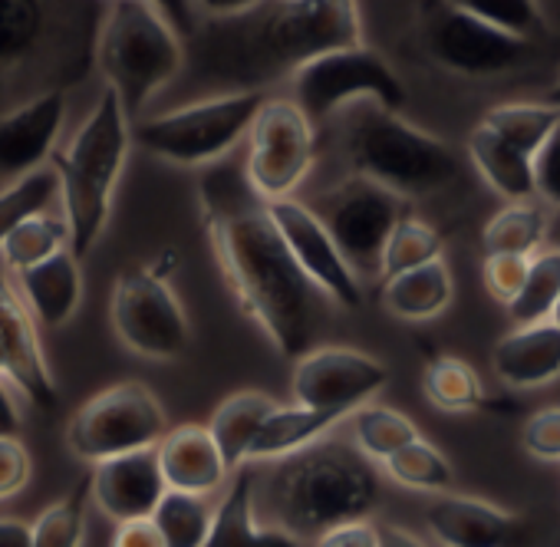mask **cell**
<instances>
[{"mask_svg":"<svg viewBox=\"0 0 560 547\" xmlns=\"http://www.w3.org/2000/svg\"><path fill=\"white\" fill-rule=\"evenodd\" d=\"M425 396L435 409L442 412H488V416H504L514 412L517 403L504 396H488L478 373L458 360V357H435L425 366Z\"/></svg>","mask_w":560,"mask_h":547,"instance_id":"28","label":"cell"},{"mask_svg":"<svg viewBox=\"0 0 560 547\" xmlns=\"http://www.w3.org/2000/svg\"><path fill=\"white\" fill-rule=\"evenodd\" d=\"M544 103H550V106H557L560 109V80L547 90V96H544Z\"/></svg>","mask_w":560,"mask_h":547,"instance_id":"52","label":"cell"},{"mask_svg":"<svg viewBox=\"0 0 560 547\" xmlns=\"http://www.w3.org/2000/svg\"><path fill=\"white\" fill-rule=\"evenodd\" d=\"M273 409H277V403L257 389L234 393L214 409L208 429H211L224 462L231 465V472H237L241 465H250V445Z\"/></svg>","mask_w":560,"mask_h":547,"instance_id":"29","label":"cell"},{"mask_svg":"<svg viewBox=\"0 0 560 547\" xmlns=\"http://www.w3.org/2000/svg\"><path fill=\"white\" fill-rule=\"evenodd\" d=\"M534 188L547 205L560 208V129L534 155Z\"/></svg>","mask_w":560,"mask_h":547,"instance_id":"44","label":"cell"},{"mask_svg":"<svg viewBox=\"0 0 560 547\" xmlns=\"http://www.w3.org/2000/svg\"><path fill=\"white\" fill-rule=\"evenodd\" d=\"M57 198H60V175H57V168L44 165V168L11 182L4 191H0V244H4L8 234H14L31 218L47 214V208Z\"/></svg>","mask_w":560,"mask_h":547,"instance_id":"35","label":"cell"},{"mask_svg":"<svg viewBox=\"0 0 560 547\" xmlns=\"http://www.w3.org/2000/svg\"><path fill=\"white\" fill-rule=\"evenodd\" d=\"M350 429H353L357 449L373 462H386L389 455H396L399 449H406L409 442L419 439V429L406 412L389 409V406H376V403L353 409Z\"/></svg>","mask_w":560,"mask_h":547,"instance_id":"30","label":"cell"},{"mask_svg":"<svg viewBox=\"0 0 560 547\" xmlns=\"http://www.w3.org/2000/svg\"><path fill=\"white\" fill-rule=\"evenodd\" d=\"M343 152L353 175H363L402 198L432 195L452 185L462 172L448 142L416 129L399 113H386L376 103L363 106L350 119Z\"/></svg>","mask_w":560,"mask_h":547,"instance_id":"6","label":"cell"},{"mask_svg":"<svg viewBox=\"0 0 560 547\" xmlns=\"http://www.w3.org/2000/svg\"><path fill=\"white\" fill-rule=\"evenodd\" d=\"M419 44L429 60L458 77H498L521 67L530 40L511 37L448 0H419Z\"/></svg>","mask_w":560,"mask_h":547,"instance_id":"12","label":"cell"},{"mask_svg":"<svg viewBox=\"0 0 560 547\" xmlns=\"http://www.w3.org/2000/svg\"><path fill=\"white\" fill-rule=\"evenodd\" d=\"M527 274H530V257L524 254H485V264H481L485 288L504 307L521 294Z\"/></svg>","mask_w":560,"mask_h":547,"instance_id":"41","label":"cell"},{"mask_svg":"<svg viewBox=\"0 0 560 547\" xmlns=\"http://www.w3.org/2000/svg\"><path fill=\"white\" fill-rule=\"evenodd\" d=\"M380 501L383 481L373 458L357 445L324 435L288 458H277L257 504L270 524L314 540L337 524L366 521Z\"/></svg>","mask_w":560,"mask_h":547,"instance_id":"4","label":"cell"},{"mask_svg":"<svg viewBox=\"0 0 560 547\" xmlns=\"http://www.w3.org/2000/svg\"><path fill=\"white\" fill-rule=\"evenodd\" d=\"M195 4H198L211 21H224V18H241V14L260 8L264 0H195Z\"/></svg>","mask_w":560,"mask_h":547,"instance_id":"49","label":"cell"},{"mask_svg":"<svg viewBox=\"0 0 560 547\" xmlns=\"http://www.w3.org/2000/svg\"><path fill=\"white\" fill-rule=\"evenodd\" d=\"M168 435V419L155 393L142 383H116L86 399L70 426L67 445L80 462L100 465L129 452L155 449Z\"/></svg>","mask_w":560,"mask_h":547,"instance_id":"10","label":"cell"},{"mask_svg":"<svg viewBox=\"0 0 560 547\" xmlns=\"http://www.w3.org/2000/svg\"><path fill=\"white\" fill-rule=\"evenodd\" d=\"M524 452L540 462H560V406H547L530 412L521 432Z\"/></svg>","mask_w":560,"mask_h":547,"instance_id":"42","label":"cell"},{"mask_svg":"<svg viewBox=\"0 0 560 547\" xmlns=\"http://www.w3.org/2000/svg\"><path fill=\"white\" fill-rule=\"evenodd\" d=\"M109 547H165V540H162L155 521L145 517V521L116 524V534H113V544Z\"/></svg>","mask_w":560,"mask_h":547,"instance_id":"47","label":"cell"},{"mask_svg":"<svg viewBox=\"0 0 560 547\" xmlns=\"http://www.w3.org/2000/svg\"><path fill=\"white\" fill-rule=\"evenodd\" d=\"M257 472L254 465H241L228 494L214 508V527L205 547H301V537L277 527L270 521H257Z\"/></svg>","mask_w":560,"mask_h":547,"instance_id":"23","label":"cell"},{"mask_svg":"<svg viewBox=\"0 0 560 547\" xmlns=\"http://www.w3.org/2000/svg\"><path fill=\"white\" fill-rule=\"evenodd\" d=\"M314 547H380V524L373 521H347L320 537H314Z\"/></svg>","mask_w":560,"mask_h":547,"instance_id":"45","label":"cell"},{"mask_svg":"<svg viewBox=\"0 0 560 547\" xmlns=\"http://www.w3.org/2000/svg\"><path fill=\"white\" fill-rule=\"evenodd\" d=\"M370 100L386 113H402L406 83L373 47L334 50L294 73V103L317 123L330 119L343 106Z\"/></svg>","mask_w":560,"mask_h":547,"instance_id":"11","label":"cell"},{"mask_svg":"<svg viewBox=\"0 0 560 547\" xmlns=\"http://www.w3.org/2000/svg\"><path fill=\"white\" fill-rule=\"evenodd\" d=\"M165 547H205L214 527V508L205 494H185V491H165L152 514Z\"/></svg>","mask_w":560,"mask_h":547,"instance_id":"33","label":"cell"},{"mask_svg":"<svg viewBox=\"0 0 560 547\" xmlns=\"http://www.w3.org/2000/svg\"><path fill=\"white\" fill-rule=\"evenodd\" d=\"M481 123L534 159L560 129V109L550 103H504L488 109Z\"/></svg>","mask_w":560,"mask_h":547,"instance_id":"32","label":"cell"},{"mask_svg":"<svg viewBox=\"0 0 560 547\" xmlns=\"http://www.w3.org/2000/svg\"><path fill=\"white\" fill-rule=\"evenodd\" d=\"M60 251H70V224H67V218H54V214L31 218L0 244V257H4V264L18 274L57 257Z\"/></svg>","mask_w":560,"mask_h":547,"instance_id":"36","label":"cell"},{"mask_svg":"<svg viewBox=\"0 0 560 547\" xmlns=\"http://www.w3.org/2000/svg\"><path fill=\"white\" fill-rule=\"evenodd\" d=\"M380 547H425L422 537H416L406 527L396 524H380Z\"/></svg>","mask_w":560,"mask_h":547,"instance_id":"51","label":"cell"},{"mask_svg":"<svg viewBox=\"0 0 560 547\" xmlns=\"http://www.w3.org/2000/svg\"><path fill=\"white\" fill-rule=\"evenodd\" d=\"M442 247H445V241L432 224H425L412 214L402 218L383 251V281L396 278V274L425 267L432 260H442Z\"/></svg>","mask_w":560,"mask_h":547,"instance_id":"39","label":"cell"},{"mask_svg":"<svg viewBox=\"0 0 560 547\" xmlns=\"http://www.w3.org/2000/svg\"><path fill=\"white\" fill-rule=\"evenodd\" d=\"M0 547H34V524L21 517H0Z\"/></svg>","mask_w":560,"mask_h":547,"instance_id":"50","label":"cell"},{"mask_svg":"<svg viewBox=\"0 0 560 547\" xmlns=\"http://www.w3.org/2000/svg\"><path fill=\"white\" fill-rule=\"evenodd\" d=\"M90 475H93V504L116 524L152 517L168 491L159 462V445L100 462L93 465Z\"/></svg>","mask_w":560,"mask_h":547,"instance_id":"19","label":"cell"},{"mask_svg":"<svg viewBox=\"0 0 560 547\" xmlns=\"http://www.w3.org/2000/svg\"><path fill=\"white\" fill-rule=\"evenodd\" d=\"M557 241H560V221H557Z\"/></svg>","mask_w":560,"mask_h":547,"instance_id":"54","label":"cell"},{"mask_svg":"<svg viewBox=\"0 0 560 547\" xmlns=\"http://www.w3.org/2000/svg\"><path fill=\"white\" fill-rule=\"evenodd\" d=\"M317 159L314 119L294 100H267L247 132L244 172L270 205L294 198Z\"/></svg>","mask_w":560,"mask_h":547,"instance_id":"13","label":"cell"},{"mask_svg":"<svg viewBox=\"0 0 560 547\" xmlns=\"http://www.w3.org/2000/svg\"><path fill=\"white\" fill-rule=\"evenodd\" d=\"M0 376L18 386L37 409L50 412L60 406V389L37 334V317L4 274H0Z\"/></svg>","mask_w":560,"mask_h":547,"instance_id":"17","label":"cell"},{"mask_svg":"<svg viewBox=\"0 0 560 547\" xmlns=\"http://www.w3.org/2000/svg\"><path fill=\"white\" fill-rule=\"evenodd\" d=\"M557 301H560V247L537 251L530 257V274H527L521 294L508 304V317L517 327L540 324V321H550Z\"/></svg>","mask_w":560,"mask_h":547,"instance_id":"37","label":"cell"},{"mask_svg":"<svg viewBox=\"0 0 560 547\" xmlns=\"http://www.w3.org/2000/svg\"><path fill=\"white\" fill-rule=\"evenodd\" d=\"M383 468L399 485L416 488V491H429V494H445L452 488V481H455L452 462L422 435L416 442H409L406 449H399L396 455H389L383 462Z\"/></svg>","mask_w":560,"mask_h":547,"instance_id":"38","label":"cell"},{"mask_svg":"<svg viewBox=\"0 0 560 547\" xmlns=\"http://www.w3.org/2000/svg\"><path fill=\"white\" fill-rule=\"evenodd\" d=\"M34 475V458L21 439H0V504L18 498Z\"/></svg>","mask_w":560,"mask_h":547,"instance_id":"43","label":"cell"},{"mask_svg":"<svg viewBox=\"0 0 560 547\" xmlns=\"http://www.w3.org/2000/svg\"><path fill=\"white\" fill-rule=\"evenodd\" d=\"M264 103V90L221 93L152 119H139L132 126V142L172 165H211L250 132Z\"/></svg>","mask_w":560,"mask_h":547,"instance_id":"8","label":"cell"},{"mask_svg":"<svg viewBox=\"0 0 560 547\" xmlns=\"http://www.w3.org/2000/svg\"><path fill=\"white\" fill-rule=\"evenodd\" d=\"M21 432H24L21 406L14 399L11 383L0 376V439H21Z\"/></svg>","mask_w":560,"mask_h":547,"instance_id":"48","label":"cell"},{"mask_svg":"<svg viewBox=\"0 0 560 547\" xmlns=\"http://www.w3.org/2000/svg\"><path fill=\"white\" fill-rule=\"evenodd\" d=\"M270 218L277 224V231L284 234L294 260L301 264V270L307 278L343 311H360L363 304V288L357 270L350 267V260L343 257L340 244L334 241V234L327 231V224L320 221V214L294 198L284 201H270Z\"/></svg>","mask_w":560,"mask_h":547,"instance_id":"15","label":"cell"},{"mask_svg":"<svg viewBox=\"0 0 560 547\" xmlns=\"http://www.w3.org/2000/svg\"><path fill=\"white\" fill-rule=\"evenodd\" d=\"M129 146L132 119L116 90L106 86L86 123L70 139V146L54 155L63 218L70 224V251L77 257H86L109 224L113 195L122 178Z\"/></svg>","mask_w":560,"mask_h":547,"instance_id":"5","label":"cell"},{"mask_svg":"<svg viewBox=\"0 0 560 547\" xmlns=\"http://www.w3.org/2000/svg\"><path fill=\"white\" fill-rule=\"evenodd\" d=\"M389 383L386 363L350 347H317L298 360L294 399L314 409L353 412Z\"/></svg>","mask_w":560,"mask_h":547,"instance_id":"16","label":"cell"},{"mask_svg":"<svg viewBox=\"0 0 560 547\" xmlns=\"http://www.w3.org/2000/svg\"><path fill=\"white\" fill-rule=\"evenodd\" d=\"M448 4L530 44L544 34V14L537 0H448Z\"/></svg>","mask_w":560,"mask_h":547,"instance_id":"40","label":"cell"},{"mask_svg":"<svg viewBox=\"0 0 560 547\" xmlns=\"http://www.w3.org/2000/svg\"><path fill=\"white\" fill-rule=\"evenodd\" d=\"M198 195L214 260L244 317L284 360L317 350L334 301L301 270L247 172L214 165L205 172Z\"/></svg>","mask_w":560,"mask_h":547,"instance_id":"1","label":"cell"},{"mask_svg":"<svg viewBox=\"0 0 560 547\" xmlns=\"http://www.w3.org/2000/svg\"><path fill=\"white\" fill-rule=\"evenodd\" d=\"M67 123V93L37 96L0 116V178H24L47 165Z\"/></svg>","mask_w":560,"mask_h":547,"instance_id":"20","label":"cell"},{"mask_svg":"<svg viewBox=\"0 0 560 547\" xmlns=\"http://www.w3.org/2000/svg\"><path fill=\"white\" fill-rule=\"evenodd\" d=\"M145 4L182 37L191 40L198 34V18H195V0H145Z\"/></svg>","mask_w":560,"mask_h":547,"instance_id":"46","label":"cell"},{"mask_svg":"<svg viewBox=\"0 0 560 547\" xmlns=\"http://www.w3.org/2000/svg\"><path fill=\"white\" fill-rule=\"evenodd\" d=\"M159 462H162V475L168 488L185 491V494L208 498L231 475V465L224 462L208 426L168 429V435L159 442Z\"/></svg>","mask_w":560,"mask_h":547,"instance_id":"21","label":"cell"},{"mask_svg":"<svg viewBox=\"0 0 560 547\" xmlns=\"http://www.w3.org/2000/svg\"><path fill=\"white\" fill-rule=\"evenodd\" d=\"M340 419H350L347 412L337 409H314V406H277L264 429L257 432L250 445V462H277L288 458L314 442H320Z\"/></svg>","mask_w":560,"mask_h":547,"instance_id":"26","label":"cell"},{"mask_svg":"<svg viewBox=\"0 0 560 547\" xmlns=\"http://www.w3.org/2000/svg\"><path fill=\"white\" fill-rule=\"evenodd\" d=\"M18 281H21V294H24L27 307L34 311L37 324H44L50 330H60L63 324H70L73 314L80 311L83 270H80V257L73 251H60L57 257L21 270Z\"/></svg>","mask_w":560,"mask_h":547,"instance_id":"24","label":"cell"},{"mask_svg":"<svg viewBox=\"0 0 560 547\" xmlns=\"http://www.w3.org/2000/svg\"><path fill=\"white\" fill-rule=\"evenodd\" d=\"M195 67L234 80L237 90H257V80L298 73L311 60L363 47L357 0H267L241 14L211 21L191 37Z\"/></svg>","mask_w":560,"mask_h":547,"instance_id":"2","label":"cell"},{"mask_svg":"<svg viewBox=\"0 0 560 547\" xmlns=\"http://www.w3.org/2000/svg\"><path fill=\"white\" fill-rule=\"evenodd\" d=\"M468 159L478 168V175L508 201H530L537 195L534 188V159L511 146L504 136H498L488 123H478L468 132Z\"/></svg>","mask_w":560,"mask_h":547,"instance_id":"25","label":"cell"},{"mask_svg":"<svg viewBox=\"0 0 560 547\" xmlns=\"http://www.w3.org/2000/svg\"><path fill=\"white\" fill-rule=\"evenodd\" d=\"M452 270L445 260H432L425 267L386 278L380 288L383 307L399 321H432L452 304Z\"/></svg>","mask_w":560,"mask_h":547,"instance_id":"27","label":"cell"},{"mask_svg":"<svg viewBox=\"0 0 560 547\" xmlns=\"http://www.w3.org/2000/svg\"><path fill=\"white\" fill-rule=\"evenodd\" d=\"M175 257V251H165L152 264L129 267L113 288L109 314L116 337L132 353L149 360H178L191 340L182 301L168 288V270L178 264Z\"/></svg>","mask_w":560,"mask_h":547,"instance_id":"9","label":"cell"},{"mask_svg":"<svg viewBox=\"0 0 560 547\" xmlns=\"http://www.w3.org/2000/svg\"><path fill=\"white\" fill-rule=\"evenodd\" d=\"M494 376L511 389H537L560 376V327L553 321L527 324L501 337L491 350Z\"/></svg>","mask_w":560,"mask_h":547,"instance_id":"22","label":"cell"},{"mask_svg":"<svg viewBox=\"0 0 560 547\" xmlns=\"http://www.w3.org/2000/svg\"><path fill=\"white\" fill-rule=\"evenodd\" d=\"M547 237V218L537 205L517 201L501 208L481 231L485 254H524L534 257Z\"/></svg>","mask_w":560,"mask_h":547,"instance_id":"34","label":"cell"},{"mask_svg":"<svg viewBox=\"0 0 560 547\" xmlns=\"http://www.w3.org/2000/svg\"><path fill=\"white\" fill-rule=\"evenodd\" d=\"M185 60V40L145 0H109L96 63L132 123H139L149 100L182 73Z\"/></svg>","mask_w":560,"mask_h":547,"instance_id":"7","label":"cell"},{"mask_svg":"<svg viewBox=\"0 0 560 547\" xmlns=\"http://www.w3.org/2000/svg\"><path fill=\"white\" fill-rule=\"evenodd\" d=\"M550 321H553V324L560 327V301H557V307H553V314H550Z\"/></svg>","mask_w":560,"mask_h":547,"instance_id":"53","label":"cell"},{"mask_svg":"<svg viewBox=\"0 0 560 547\" xmlns=\"http://www.w3.org/2000/svg\"><path fill=\"white\" fill-rule=\"evenodd\" d=\"M425 527L442 547H530L534 540L527 517L468 494H435Z\"/></svg>","mask_w":560,"mask_h":547,"instance_id":"18","label":"cell"},{"mask_svg":"<svg viewBox=\"0 0 560 547\" xmlns=\"http://www.w3.org/2000/svg\"><path fill=\"white\" fill-rule=\"evenodd\" d=\"M93 504V475H83L63 498L47 504L34 524V547H83L86 511Z\"/></svg>","mask_w":560,"mask_h":547,"instance_id":"31","label":"cell"},{"mask_svg":"<svg viewBox=\"0 0 560 547\" xmlns=\"http://www.w3.org/2000/svg\"><path fill=\"white\" fill-rule=\"evenodd\" d=\"M106 0H0V116L80 86L100 57Z\"/></svg>","mask_w":560,"mask_h":547,"instance_id":"3","label":"cell"},{"mask_svg":"<svg viewBox=\"0 0 560 547\" xmlns=\"http://www.w3.org/2000/svg\"><path fill=\"white\" fill-rule=\"evenodd\" d=\"M320 221L340 244L350 267L360 274H383V251L389 234L402 218H409V205L402 195L363 178L350 175L317 198Z\"/></svg>","mask_w":560,"mask_h":547,"instance_id":"14","label":"cell"}]
</instances>
